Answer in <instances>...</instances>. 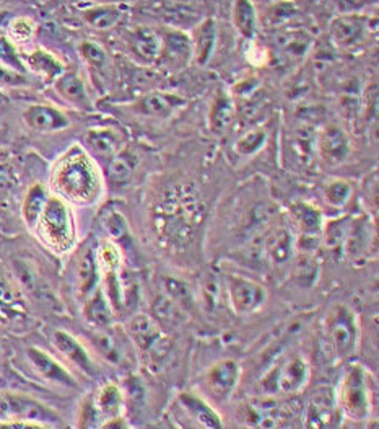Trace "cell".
Masks as SVG:
<instances>
[{"label": "cell", "mask_w": 379, "mask_h": 429, "mask_svg": "<svg viewBox=\"0 0 379 429\" xmlns=\"http://www.w3.org/2000/svg\"><path fill=\"white\" fill-rule=\"evenodd\" d=\"M129 46L132 54L144 64H154L163 53L161 36L151 28L139 26L129 38Z\"/></svg>", "instance_id": "21"}, {"label": "cell", "mask_w": 379, "mask_h": 429, "mask_svg": "<svg viewBox=\"0 0 379 429\" xmlns=\"http://www.w3.org/2000/svg\"><path fill=\"white\" fill-rule=\"evenodd\" d=\"M233 24L241 36L252 39L257 31V12L251 0H236L233 5Z\"/></svg>", "instance_id": "34"}, {"label": "cell", "mask_w": 379, "mask_h": 429, "mask_svg": "<svg viewBox=\"0 0 379 429\" xmlns=\"http://www.w3.org/2000/svg\"><path fill=\"white\" fill-rule=\"evenodd\" d=\"M54 186L62 196L73 202H92L98 195V175L83 154L64 157L54 172Z\"/></svg>", "instance_id": "1"}, {"label": "cell", "mask_w": 379, "mask_h": 429, "mask_svg": "<svg viewBox=\"0 0 379 429\" xmlns=\"http://www.w3.org/2000/svg\"><path fill=\"white\" fill-rule=\"evenodd\" d=\"M85 143L96 155L106 157V159H111L121 150V139L111 129H90Z\"/></svg>", "instance_id": "29"}, {"label": "cell", "mask_w": 379, "mask_h": 429, "mask_svg": "<svg viewBox=\"0 0 379 429\" xmlns=\"http://www.w3.org/2000/svg\"><path fill=\"white\" fill-rule=\"evenodd\" d=\"M35 31L36 25L30 19H16L10 24V36H12L15 43H30L33 36H35Z\"/></svg>", "instance_id": "50"}, {"label": "cell", "mask_w": 379, "mask_h": 429, "mask_svg": "<svg viewBox=\"0 0 379 429\" xmlns=\"http://www.w3.org/2000/svg\"><path fill=\"white\" fill-rule=\"evenodd\" d=\"M295 150L301 159H309L316 152V133L313 128L301 126L295 133Z\"/></svg>", "instance_id": "48"}, {"label": "cell", "mask_w": 379, "mask_h": 429, "mask_svg": "<svg viewBox=\"0 0 379 429\" xmlns=\"http://www.w3.org/2000/svg\"><path fill=\"white\" fill-rule=\"evenodd\" d=\"M28 421L41 428H50L60 423L59 415L39 400L25 393H0V423Z\"/></svg>", "instance_id": "5"}, {"label": "cell", "mask_w": 379, "mask_h": 429, "mask_svg": "<svg viewBox=\"0 0 379 429\" xmlns=\"http://www.w3.org/2000/svg\"><path fill=\"white\" fill-rule=\"evenodd\" d=\"M366 28V20L361 16L342 15L332 21L331 35L337 46L352 48L363 41Z\"/></svg>", "instance_id": "20"}, {"label": "cell", "mask_w": 379, "mask_h": 429, "mask_svg": "<svg viewBox=\"0 0 379 429\" xmlns=\"http://www.w3.org/2000/svg\"><path fill=\"white\" fill-rule=\"evenodd\" d=\"M373 381L363 366H350L337 392V406L352 421H366L373 413Z\"/></svg>", "instance_id": "3"}, {"label": "cell", "mask_w": 379, "mask_h": 429, "mask_svg": "<svg viewBox=\"0 0 379 429\" xmlns=\"http://www.w3.org/2000/svg\"><path fill=\"white\" fill-rule=\"evenodd\" d=\"M0 64L10 67V69L20 72V74H25V66L12 41L2 36H0Z\"/></svg>", "instance_id": "49"}, {"label": "cell", "mask_w": 379, "mask_h": 429, "mask_svg": "<svg viewBox=\"0 0 379 429\" xmlns=\"http://www.w3.org/2000/svg\"><path fill=\"white\" fill-rule=\"evenodd\" d=\"M80 54L85 58V61L88 62L90 66H93L95 69H103V67L106 66V53L105 49L98 46V44L95 43H83L80 46Z\"/></svg>", "instance_id": "52"}, {"label": "cell", "mask_w": 379, "mask_h": 429, "mask_svg": "<svg viewBox=\"0 0 379 429\" xmlns=\"http://www.w3.org/2000/svg\"><path fill=\"white\" fill-rule=\"evenodd\" d=\"M15 183V175L9 165H0V193H7Z\"/></svg>", "instance_id": "55"}, {"label": "cell", "mask_w": 379, "mask_h": 429, "mask_svg": "<svg viewBox=\"0 0 379 429\" xmlns=\"http://www.w3.org/2000/svg\"><path fill=\"white\" fill-rule=\"evenodd\" d=\"M53 343L55 349H58L60 354H64L75 368L83 372V374L96 376V372H98L96 363L75 336H72L70 333L64 330H55L53 335Z\"/></svg>", "instance_id": "15"}, {"label": "cell", "mask_w": 379, "mask_h": 429, "mask_svg": "<svg viewBox=\"0 0 379 429\" xmlns=\"http://www.w3.org/2000/svg\"><path fill=\"white\" fill-rule=\"evenodd\" d=\"M100 416L98 410L95 406V400L90 398L82 406V415H80V426L82 428H95L98 423H96V418Z\"/></svg>", "instance_id": "54"}, {"label": "cell", "mask_w": 379, "mask_h": 429, "mask_svg": "<svg viewBox=\"0 0 379 429\" xmlns=\"http://www.w3.org/2000/svg\"><path fill=\"white\" fill-rule=\"evenodd\" d=\"M241 366L235 359H222L215 363L203 376V386L217 402H226L240 386Z\"/></svg>", "instance_id": "10"}, {"label": "cell", "mask_w": 379, "mask_h": 429, "mask_svg": "<svg viewBox=\"0 0 379 429\" xmlns=\"http://www.w3.org/2000/svg\"><path fill=\"white\" fill-rule=\"evenodd\" d=\"M122 391L116 383H106L100 388L98 395L95 397V406L98 410L101 416H105L106 420L114 416H121L122 413Z\"/></svg>", "instance_id": "33"}, {"label": "cell", "mask_w": 379, "mask_h": 429, "mask_svg": "<svg viewBox=\"0 0 379 429\" xmlns=\"http://www.w3.org/2000/svg\"><path fill=\"white\" fill-rule=\"evenodd\" d=\"M235 115L236 108L230 95L218 93L213 100L210 116H208V120H210V129L217 134L225 133V129H228L231 123L235 121Z\"/></svg>", "instance_id": "31"}, {"label": "cell", "mask_w": 379, "mask_h": 429, "mask_svg": "<svg viewBox=\"0 0 379 429\" xmlns=\"http://www.w3.org/2000/svg\"><path fill=\"white\" fill-rule=\"evenodd\" d=\"M215 44H217V21L205 19L196 28L194 41H192V54L199 66H207L210 62Z\"/></svg>", "instance_id": "24"}, {"label": "cell", "mask_w": 379, "mask_h": 429, "mask_svg": "<svg viewBox=\"0 0 379 429\" xmlns=\"http://www.w3.org/2000/svg\"><path fill=\"white\" fill-rule=\"evenodd\" d=\"M0 83H5V86H14V87H20L26 83V77L25 74H20L10 67L0 64Z\"/></svg>", "instance_id": "53"}, {"label": "cell", "mask_w": 379, "mask_h": 429, "mask_svg": "<svg viewBox=\"0 0 379 429\" xmlns=\"http://www.w3.org/2000/svg\"><path fill=\"white\" fill-rule=\"evenodd\" d=\"M77 278H78V291H80V296L83 297H88L96 287H98L100 263L95 248L92 247L85 248V252L80 255V259H78V268H77Z\"/></svg>", "instance_id": "26"}, {"label": "cell", "mask_w": 379, "mask_h": 429, "mask_svg": "<svg viewBox=\"0 0 379 429\" xmlns=\"http://www.w3.org/2000/svg\"><path fill=\"white\" fill-rule=\"evenodd\" d=\"M161 48H165L166 54L174 61H186L192 54L191 39L183 31H169L165 38H161Z\"/></svg>", "instance_id": "40"}, {"label": "cell", "mask_w": 379, "mask_h": 429, "mask_svg": "<svg viewBox=\"0 0 379 429\" xmlns=\"http://www.w3.org/2000/svg\"><path fill=\"white\" fill-rule=\"evenodd\" d=\"M15 273L16 278L20 279V284L25 287L28 292H31L33 296L46 299L48 294L50 292L48 289H44V282L39 278V274L36 273V269L30 267V264L25 262H15Z\"/></svg>", "instance_id": "39"}, {"label": "cell", "mask_w": 379, "mask_h": 429, "mask_svg": "<svg viewBox=\"0 0 379 429\" xmlns=\"http://www.w3.org/2000/svg\"><path fill=\"white\" fill-rule=\"evenodd\" d=\"M49 195L48 190L43 185H33L25 196L23 206H21V216L28 227H36V224L41 217L44 207L48 205Z\"/></svg>", "instance_id": "30"}, {"label": "cell", "mask_w": 379, "mask_h": 429, "mask_svg": "<svg viewBox=\"0 0 379 429\" xmlns=\"http://www.w3.org/2000/svg\"><path fill=\"white\" fill-rule=\"evenodd\" d=\"M28 320V310L18 289L9 279L0 276V325L7 329H18Z\"/></svg>", "instance_id": "14"}, {"label": "cell", "mask_w": 379, "mask_h": 429, "mask_svg": "<svg viewBox=\"0 0 379 429\" xmlns=\"http://www.w3.org/2000/svg\"><path fill=\"white\" fill-rule=\"evenodd\" d=\"M353 195V186L347 180H332L326 185L324 197L332 207H343Z\"/></svg>", "instance_id": "43"}, {"label": "cell", "mask_w": 379, "mask_h": 429, "mask_svg": "<svg viewBox=\"0 0 379 429\" xmlns=\"http://www.w3.org/2000/svg\"><path fill=\"white\" fill-rule=\"evenodd\" d=\"M103 227L106 229L107 235L117 244H124V242H131V232H129L127 221L124 219L122 214L117 211H107L103 219Z\"/></svg>", "instance_id": "42"}, {"label": "cell", "mask_w": 379, "mask_h": 429, "mask_svg": "<svg viewBox=\"0 0 379 429\" xmlns=\"http://www.w3.org/2000/svg\"><path fill=\"white\" fill-rule=\"evenodd\" d=\"M324 340L337 359H348L360 343L358 315L345 304H336L324 319Z\"/></svg>", "instance_id": "4"}, {"label": "cell", "mask_w": 379, "mask_h": 429, "mask_svg": "<svg viewBox=\"0 0 379 429\" xmlns=\"http://www.w3.org/2000/svg\"><path fill=\"white\" fill-rule=\"evenodd\" d=\"M26 358L30 361V364L33 366L39 376L43 377L46 382L55 383V386L60 387H67V388H77L78 383L73 379V376L67 371L64 366L58 363L53 356L48 354L43 349H39L36 346H31L26 349Z\"/></svg>", "instance_id": "13"}, {"label": "cell", "mask_w": 379, "mask_h": 429, "mask_svg": "<svg viewBox=\"0 0 379 429\" xmlns=\"http://www.w3.org/2000/svg\"><path fill=\"white\" fill-rule=\"evenodd\" d=\"M220 296H222V282H220L218 276L213 273L203 276L201 282V299L203 306L208 310H215L218 306Z\"/></svg>", "instance_id": "45"}, {"label": "cell", "mask_w": 379, "mask_h": 429, "mask_svg": "<svg viewBox=\"0 0 379 429\" xmlns=\"http://www.w3.org/2000/svg\"><path fill=\"white\" fill-rule=\"evenodd\" d=\"M85 319L96 329H107L114 319V309H112L110 299L106 297L103 287L96 289L87 297L83 307Z\"/></svg>", "instance_id": "23"}, {"label": "cell", "mask_w": 379, "mask_h": 429, "mask_svg": "<svg viewBox=\"0 0 379 429\" xmlns=\"http://www.w3.org/2000/svg\"><path fill=\"white\" fill-rule=\"evenodd\" d=\"M298 14V7L290 0H280L265 9L264 12V24L277 28L285 25L287 21H290L293 16Z\"/></svg>", "instance_id": "41"}, {"label": "cell", "mask_w": 379, "mask_h": 429, "mask_svg": "<svg viewBox=\"0 0 379 429\" xmlns=\"http://www.w3.org/2000/svg\"><path fill=\"white\" fill-rule=\"evenodd\" d=\"M350 150L352 145H350L348 135L338 124H326L319 133H316V152L326 165H342L348 159Z\"/></svg>", "instance_id": "12"}, {"label": "cell", "mask_w": 379, "mask_h": 429, "mask_svg": "<svg viewBox=\"0 0 379 429\" xmlns=\"http://www.w3.org/2000/svg\"><path fill=\"white\" fill-rule=\"evenodd\" d=\"M337 400L329 392L322 391L316 392L306 406V420L308 428H331L337 420Z\"/></svg>", "instance_id": "16"}, {"label": "cell", "mask_w": 379, "mask_h": 429, "mask_svg": "<svg viewBox=\"0 0 379 429\" xmlns=\"http://www.w3.org/2000/svg\"><path fill=\"white\" fill-rule=\"evenodd\" d=\"M127 331L137 348L151 363H161L169 353V338L163 333L158 321L145 314H137L129 320Z\"/></svg>", "instance_id": "8"}, {"label": "cell", "mask_w": 379, "mask_h": 429, "mask_svg": "<svg viewBox=\"0 0 379 429\" xmlns=\"http://www.w3.org/2000/svg\"><path fill=\"white\" fill-rule=\"evenodd\" d=\"M311 366L301 356H293L279 368L270 371L261 381L262 392L267 395H295L308 386Z\"/></svg>", "instance_id": "7"}, {"label": "cell", "mask_w": 379, "mask_h": 429, "mask_svg": "<svg viewBox=\"0 0 379 429\" xmlns=\"http://www.w3.org/2000/svg\"><path fill=\"white\" fill-rule=\"evenodd\" d=\"M93 340H95L96 349H98L103 358L111 361V363H117L119 358H121V354H119V348H117V343L114 341V338L107 335L105 331H98L93 336Z\"/></svg>", "instance_id": "51"}, {"label": "cell", "mask_w": 379, "mask_h": 429, "mask_svg": "<svg viewBox=\"0 0 379 429\" xmlns=\"http://www.w3.org/2000/svg\"><path fill=\"white\" fill-rule=\"evenodd\" d=\"M23 120L28 128L39 133H54L65 129L70 121L64 113L48 105H31L23 113Z\"/></svg>", "instance_id": "18"}, {"label": "cell", "mask_w": 379, "mask_h": 429, "mask_svg": "<svg viewBox=\"0 0 379 429\" xmlns=\"http://www.w3.org/2000/svg\"><path fill=\"white\" fill-rule=\"evenodd\" d=\"M36 227L41 239L54 250L65 252L73 244V221L70 211L59 197H49Z\"/></svg>", "instance_id": "6"}, {"label": "cell", "mask_w": 379, "mask_h": 429, "mask_svg": "<svg viewBox=\"0 0 379 429\" xmlns=\"http://www.w3.org/2000/svg\"><path fill=\"white\" fill-rule=\"evenodd\" d=\"M290 416L287 406L275 398V395L264 393L242 406V421L252 428H275Z\"/></svg>", "instance_id": "11"}, {"label": "cell", "mask_w": 379, "mask_h": 429, "mask_svg": "<svg viewBox=\"0 0 379 429\" xmlns=\"http://www.w3.org/2000/svg\"><path fill=\"white\" fill-rule=\"evenodd\" d=\"M188 100L178 93H150L135 103V111L150 118H169L184 108Z\"/></svg>", "instance_id": "17"}, {"label": "cell", "mask_w": 379, "mask_h": 429, "mask_svg": "<svg viewBox=\"0 0 379 429\" xmlns=\"http://www.w3.org/2000/svg\"><path fill=\"white\" fill-rule=\"evenodd\" d=\"M267 143V133L264 129H254V131L246 133L242 138L236 143V152L241 155H254L256 152L264 148V144Z\"/></svg>", "instance_id": "47"}, {"label": "cell", "mask_w": 379, "mask_h": 429, "mask_svg": "<svg viewBox=\"0 0 379 429\" xmlns=\"http://www.w3.org/2000/svg\"><path fill=\"white\" fill-rule=\"evenodd\" d=\"M122 16V9L117 5H100L83 14L85 21L96 30H110Z\"/></svg>", "instance_id": "38"}, {"label": "cell", "mask_w": 379, "mask_h": 429, "mask_svg": "<svg viewBox=\"0 0 379 429\" xmlns=\"http://www.w3.org/2000/svg\"><path fill=\"white\" fill-rule=\"evenodd\" d=\"M292 214L295 217V222L299 227L301 237H306V239H321L324 219H322V214L318 207L309 205V202H295L292 206Z\"/></svg>", "instance_id": "25"}, {"label": "cell", "mask_w": 379, "mask_h": 429, "mask_svg": "<svg viewBox=\"0 0 379 429\" xmlns=\"http://www.w3.org/2000/svg\"><path fill=\"white\" fill-rule=\"evenodd\" d=\"M311 43H313V38L308 33L299 30H288L277 36V44H279L282 53L295 59L303 58L308 53Z\"/></svg>", "instance_id": "35"}, {"label": "cell", "mask_w": 379, "mask_h": 429, "mask_svg": "<svg viewBox=\"0 0 379 429\" xmlns=\"http://www.w3.org/2000/svg\"><path fill=\"white\" fill-rule=\"evenodd\" d=\"M197 217V201L194 196L183 191L165 196L156 211V225L160 235H165L171 244H181L191 237Z\"/></svg>", "instance_id": "2"}, {"label": "cell", "mask_w": 379, "mask_h": 429, "mask_svg": "<svg viewBox=\"0 0 379 429\" xmlns=\"http://www.w3.org/2000/svg\"><path fill=\"white\" fill-rule=\"evenodd\" d=\"M226 297L236 314L249 315L257 312L267 302V289L256 279L241 274H228Z\"/></svg>", "instance_id": "9"}, {"label": "cell", "mask_w": 379, "mask_h": 429, "mask_svg": "<svg viewBox=\"0 0 379 429\" xmlns=\"http://www.w3.org/2000/svg\"><path fill=\"white\" fill-rule=\"evenodd\" d=\"M154 315L166 324H179L183 319L184 310L178 304H174L168 296H158L154 302Z\"/></svg>", "instance_id": "46"}, {"label": "cell", "mask_w": 379, "mask_h": 429, "mask_svg": "<svg viewBox=\"0 0 379 429\" xmlns=\"http://www.w3.org/2000/svg\"><path fill=\"white\" fill-rule=\"evenodd\" d=\"M163 291H165V296H168L174 304L188 312L196 304V297L194 292H192L191 286L188 282L179 279V278H173V276H166L163 279Z\"/></svg>", "instance_id": "37"}, {"label": "cell", "mask_w": 379, "mask_h": 429, "mask_svg": "<svg viewBox=\"0 0 379 429\" xmlns=\"http://www.w3.org/2000/svg\"><path fill=\"white\" fill-rule=\"evenodd\" d=\"M295 239H293L292 230L288 227H279L265 239L264 257L274 267H284L293 258L295 250Z\"/></svg>", "instance_id": "22"}, {"label": "cell", "mask_w": 379, "mask_h": 429, "mask_svg": "<svg viewBox=\"0 0 379 429\" xmlns=\"http://www.w3.org/2000/svg\"><path fill=\"white\" fill-rule=\"evenodd\" d=\"M350 219L348 217H341V219H333V221L324 224L322 227V244L333 255H343V248H345V240H347L348 235V229H350Z\"/></svg>", "instance_id": "32"}, {"label": "cell", "mask_w": 379, "mask_h": 429, "mask_svg": "<svg viewBox=\"0 0 379 429\" xmlns=\"http://www.w3.org/2000/svg\"><path fill=\"white\" fill-rule=\"evenodd\" d=\"M55 90L62 98H65L69 103L78 106V108H90L92 101L85 88V83L77 74H60L55 78Z\"/></svg>", "instance_id": "27"}, {"label": "cell", "mask_w": 379, "mask_h": 429, "mask_svg": "<svg viewBox=\"0 0 379 429\" xmlns=\"http://www.w3.org/2000/svg\"><path fill=\"white\" fill-rule=\"evenodd\" d=\"M28 67L36 74L46 78H58L62 74V64L53 54L44 49H36L25 56Z\"/></svg>", "instance_id": "36"}, {"label": "cell", "mask_w": 379, "mask_h": 429, "mask_svg": "<svg viewBox=\"0 0 379 429\" xmlns=\"http://www.w3.org/2000/svg\"><path fill=\"white\" fill-rule=\"evenodd\" d=\"M179 405L183 406L186 413H188L197 425L207 429H220L223 428V421L217 410L212 405H208L205 400L199 395L191 393V392H183L178 397Z\"/></svg>", "instance_id": "19"}, {"label": "cell", "mask_w": 379, "mask_h": 429, "mask_svg": "<svg viewBox=\"0 0 379 429\" xmlns=\"http://www.w3.org/2000/svg\"><path fill=\"white\" fill-rule=\"evenodd\" d=\"M319 264L316 263L313 253L301 252V257L297 259L295 278L301 286H311L318 279Z\"/></svg>", "instance_id": "44"}, {"label": "cell", "mask_w": 379, "mask_h": 429, "mask_svg": "<svg viewBox=\"0 0 379 429\" xmlns=\"http://www.w3.org/2000/svg\"><path fill=\"white\" fill-rule=\"evenodd\" d=\"M137 155L131 150H119L116 155H112L107 163V178L112 185H124L132 178V175L137 168Z\"/></svg>", "instance_id": "28"}]
</instances>
